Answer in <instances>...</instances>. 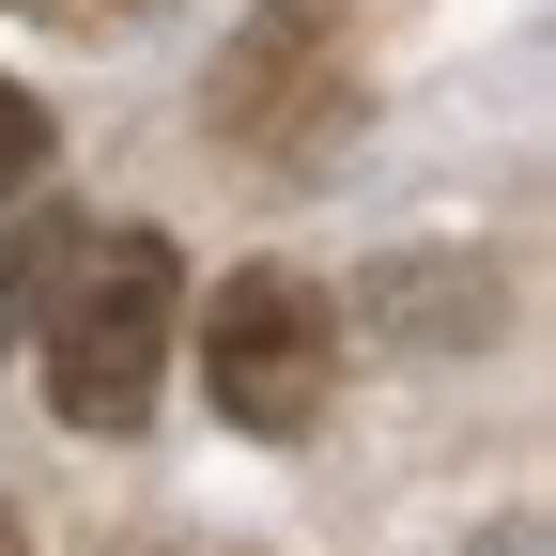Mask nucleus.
<instances>
[{"label": "nucleus", "instance_id": "f257e3e1", "mask_svg": "<svg viewBox=\"0 0 556 556\" xmlns=\"http://www.w3.org/2000/svg\"><path fill=\"white\" fill-rule=\"evenodd\" d=\"M186 340V263L170 232L109 217H16L0 232V356H31L62 433H139Z\"/></svg>", "mask_w": 556, "mask_h": 556}, {"label": "nucleus", "instance_id": "f03ea898", "mask_svg": "<svg viewBox=\"0 0 556 556\" xmlns=\"http://www.w3.org/2000/svg\"><path fill=\"white\" fill-rule=\"evenodd\" d=\"M201 387H217L232 433L309 448L325 402H340V309H325V278H294V263L217 278V309H201Z\"/></svg>", "mask_w": 556, "mask_h": 556}, {"label": "nucleus", "instance_id": "7ed1b4c3", "mask_svg": "<svg viewBox=\"0 0 556 556\" xmlns=\"http://www.w3.org/2000/svg\"><path fill=\"white\" fill-rule=\"evenodd\" d=\"M201 109H217V139L232 155H263V170H325L340 139H356V31L325 16V0H278V16H248L232 31V62L201 78Z\"/></svg>", "mask_w": 556, "mask_h": 556}, {"label": "nucleus", "instance_id": "20e7f679", "mask_svg": "<svg viewBox=\"0 0 556 556\" xmlns=\"http://www.w3.org/2000/svg\"><path fill=\"white\" fill-rule=\"evenodd\" d=\"M47 155H62V124H47V109H31L16 78H0V217H16V201L47 186Z\"/></svg>", "mask_w": 556, "mask_h": 556}, {"label": "nucleus", "instance_id": "39448f33", "mask_svg": "<svg viewBox=\"0 0 556 556\" xmlns=\"http://www.w3.org/2000/svg\"><path fill=\"white\" fill-rule=\"evenodd\" d=\"M0 16H31V31H139L155 0H0Z\"/></svg>", "mask_w": 556, "mask_h": 556}, {"label": "nucleus", "instance_id": "423d86ee", "mask_svg": "<svg viewBox=\"0 0 556 556\" xmlns=\"http://www.w3.org/2000/svg\"><path fill=\"white\" fill-rule=\"evenodd\" d=\"M0 556H31V526H16V510H0Z\"/></svg>", "mask_w": 556, "mask_h": 556}]
</instances>
